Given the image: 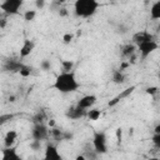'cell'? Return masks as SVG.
Returning <instances> with one entry per match:
<instances>
[{"label": "cell", "mask_w": 160, "mask_h": 160, "mask_svg": "<svg viewBox=\"0 0 160 160\" xmlns=\"http://www.w3.org/2000/svg\"><path fill=\"white\" fill-rule=\"evenodd\" d=\"M35 6L38 10H41L45 8V0H35Z\"/></svg>", "instance_id": "obj_25"}, {"label": "cell", "mask_w": 160, "mask_h": 160, "mask_svg": "<svg viewBox=\"0 0 160 160\" xmlns=\"http://www.w3.org/2000/svg\"><path fill=\"white\" fill-rule=\"evenodd\" d=\"M150 39H154V36H152V34H150V32H148V31H138V32H135V34L132 35V42H134V45H136V46H138L139 44L146 41V40H150Z\"/></svg>", "instance_id": "obj_12"}, {"label": "cell", "mask_w": 160, "mask_h": 160, "mask_svg": "<svg viewBox=\"0 0 160 160\" xmlns=\"http://www.w3.org/2000/svg\"><path fill=\"white\" fill-rule=\"evenodd\" d=\"M92 148L96 154H106L108 152V138L104 131H94L92 134Z\"/></svg>", "instance_id": "obj_3"}, {"label": "cell", "mask_w": 160, "mask_h": 160, "mask_svg": "<svg viewBox=\"0 0 160 160\" xmlns=\"http://www.w3.org/2000/svg\"><path fill=\"white\" fill-rule=\"evenodd\" d=\"M112 81L115 84H122L125 81V75L121 72V70L114 71V74H112Z\"/></svg>", "instance_id": "obj_17"}, {"label": "cell", "mask_w": 160, "mask_h": 160, "mask_svg": "<svg viewBox=\"0 0 160 160\" xmlns=\"http://www.w3.org/2000/svg\"><path fill=\"white\" fill-rule=\"evenodd\" d=\"M100 115H101V111H100L99 109H94V108H91V109H89V110H88L86 118H88L89 120L95 121V120H98V119L100 118Z\"/></svg>", "instance_id": "obj_16"}, {"label": "cell", "mask_w": 160, "mask_h": 160, "mask_svg": "<svg viewBox=\"0 0 160 160\" xmlns=\"http://www.w3.org/2000/svg\"><path fill=\"white\" fill-rule=\"evenodd\" d=\"M19 74H20L21 76H24V78L30 76V74H31V68L28 66V65H24V66L21 68V70L19 71Z\"/></svg>", "instance_id": "obj_20"}, {"label": "cell", "mask_w": 160, "mask_h": 160, "mask_svg": "<svg viewBox=\"0 0 160 160\" xmlns=\"http://www.w3.org/2000/svg\"><path fill=\"white\" fill-rule=\"evenodd\" d=\"M96 101H98L96 95H94V94H88V95L81 96V98L78 100V102H76V104H78L79 106H81L82 109L89 110V109L94 108V105L96 104Z\"/></svg>", "instance_id": "obj_8"}, {"label": "cell", "mask_w": 160, "mask_h": 160, "mask_svg": "<svg viewBox=\"0 0 160 160\" xmlns=\"http://www.w3.org/2000/svg\"><path fill=\"white\" fill-rule=\"evenodd\" d=\"M158 132H160V124H158V125L154 128V134H158Z\"/></svg>", "instance_id": "obj_29"}, {"label": "cell", "mask_w": 160, "mask_h": 160, "mask_svg": "<svg viewBox=\"0 0 160 160\" xmlns=\"http://www.w3.org/2000/svg\"><path fill=\"white\" fill-rule=\"evenodd\" d=\"M146 92L150 94V95H155L158 92V88L156 86H150V88L146 89Z\"/></svg>", "instance_id": "obj_26"}, {"label": "cell", "mask_w": 160, "mask_h": 160, "mask_svg": "<svg viewBox=\"0 0 160 160\" xmlns=\"http://www.w3.org/2000/svg\"><path fill=\"white\" fill-rule=\"evenodd\" d=\"M135 46H136V45H126V46H125V50H124V54H125L126 56H130V55L134 52Z\"/></svg>", "instance_id": "obj_24"}, {"label": "cell", "mask_w": 160, "mask_h": 160, "mask_svg": "<svg viewBox=\"0 0 160 160\" xmlns=\"http://www.w3.org/2000/svg\"><path fill=\"white\" fill-rule=\"evenodd\" d=\"M86 114H88V110L86 109H82L81 106H79L78 104L74 105V106H70L66 111H65V116L70 120H79V119H82V118H86Z\"/></svg>", "instance_id": "obj_7"}, {"label": "cell", "mask_w": 160, "mask_h": 160, "mask_svg": "<svg viewBox=\"0 0 160 160\" xmlns=\"http://www.w3.org/2000/svg\"><path fill=\"white\" fill-rule=\"evenodd\" d=\"M80 88V82L78 81L74 71H61L54 80L52 89L61 94L75 92Z\"/></svg>", "instance_id": "obj_1"}, {"label": "cell", "mask_w": 160, "mask_h": 160, "mask_svg": "<svg viewBox=\"0 0 160 160\" xmlns=\"http://www.w3.org/2000/svg\"><path fill=\"white\" fill-rule=\"evenodd\" d=\"M22 6V0H2L0 8L5 15H18Z\"/></svg>", "instance_id": "obj_4"}, {"label": "cell", "mask_w": 160, "mask_h": 160, "mask_svg": "<svg viewBox=\"0 0 160 160\" xmlns=\"http://www.w3.org/2000/svg\"><path fill=\"white\" fill-rule=\"evenodd\" d=\"M151 141H152L154 146H155L156 149H159V150H160V132L154 134V135H152V138H151Z\"/></svg>", "instance_id": "obj_23"}, {"label": "cell", "mask_w": 160, "mask_h": 160, "mask_svg": "<svg viewBox=\"0 0 160 160\" xmlns=\"http://www.w3.org/2000/svg\"><path fill=\"white\" fill-rule=\"evenodd\" d=\"M61 66H62V71H71L72 66H74V62L70 61V60H62Z\"/></svg>", "instance_id": "obj_19"}, {"label": "cell", "mask_w": 160, "mask_h": 160, "mask_svg": "<svg viewBox=\"0 0 160 160\" xmlns=\"http://www.w3.org/2000/svg\"><path fill=\"white\" fill-rule=\"evenodd\" d=\"M62 39H64V42H65V44H69V42L72 40V35H71V34H65Z\"/></svg>", "instance_id": "obj_27"}, {"label": "cell", "mask_w": 160, "mask_h": 160, "mask_svg": "<svg viewBox=\"0 0 160 160\" xmlns=\"http://www.w3.org/2000/svg\"><path fill=\"white\" fill-rule=\"evenodd\" d=\"M68 0H52V5H56L60 8V5H62L64 2H66Z\"/></svg>", "instance_id": "obj_28"}, {"label": "cell", "mask_w": 160, "mask_h": 160, "mask_svg": "<svg viewBox=\"0 0 160 160\" xmlns=\"http://www.w3.org/2000/svg\"><path fill=\"white\" fill-rule=\"evenodd\" d=\"M50 134H51V132H50L49 128H48L44 122H35L34 126H32V130H31V136H32V139L40 140V141L46 140Z\"/></svg>", "instance_id": "obj_6"}, {"label": "cell", "mask_w": 160, "mask_h": 160, "mask_svg": "<svg viewBox=\"0 0 160 160\" xmlns=\"http://www.w3.org/2000/svg\"><path fill=\"white\" fill-rule=\"evenodd\" d=\"M34 49H35V42L32 40H30V39H25L22 41L21 48H20V52H19L20 54V58L24 59V58L29 56L34 51Z\"/></svg>", "instance_id": "obj_10"}, {"label": "cell", "mask_w": 160, "mask_h": 160, "mask_svg": "<svg viewBox=\"0 0 160 160\" xmlns=\"http://www.w3.org/2000/svg\"><path fill=\"white\" fill-rule=\"evenodd\" d=\"M40 68H41V70H44V71L50 70V69H51V62H50V60L44 59V60L40 62Z\"/></svg>", "instance_id": "obj_22"}, {"label": "cell", "mask_w": 160, "mask_h": 160, "mask_svg": "<svg viewBox=\"0 0 160 160\" xmlns=\"http://www.w3.org/2000/svg\"><path fill=\"white\" fill-rule=\"evenodd\" d=\"M138 51L141 56V59H146L148 56H150L154 51H156L159 49V44L154 40V39H150V40H146L141 44H139L138 46Z\"/></svg>", "instance_id": "obj_5"}, {"label": "cell", "mask_w": 160, "mask_h": 160, "mask_svg": "<svg viewBox=\"0 0 160 160\" xmlns=\"http://www.w3.org/2000/svg\"><path fill=\"white\" fill-rule=\"evenodd\" d=\"M30 149L34 150V151L40 150V149H41V141H40V140H35V139H32V141L30 142Z\"/></svg>", "instance_id": "obj_21"}, {"label": "cell", "mask_w": 160, "mask_h": 160, "mask_svg": "<svg viewBox=\"0 0 160 160\" xmlns=\"http://www.w3.org/2000/svg\"><path fill=\"white\" fill-rule=\"evenodd\" d=\"M99 9L98 0H75L74 2V12L79 18H91L96 14Z\"/></svg>", "instance_id": "obj_2"}, {"label": "cell", "mask_w": 160, "mask_h": 160, "mask_svg": "<svg viewBox=\"0 0 160 160\" xmlns=\"http://www.w3.org/2000/svg\"><path fill=\"white\" fill-rule=\"evenodd\" d=\"M1 158L2 160H11V159H19L20 156L14 146H4L1 150Z\"/></svg>", "instance_id": "obj_13"}, {"label": "cell", "mask_w": 160, "mask_h": 160, "mask_svg": "<svg viewBox=\"0 0 160 160\" xmlns=\"http://www.w3.org/2000/svg\"><path fill=\"white\" fill-rule=\"evenodd\" d=\"M24 65H25V64H22L20 60L9 59V60H6V62H5V65H4V69L8 70V71H11V72H19Z\"/></svg>", "instance_id": "obj_11"}, {"label": "cell", "mask_w": 160, "mask_h": 160, "mask_svg": "<svg viewBox=\"0 0 160 160\" xmlns=\"http://www.w3.org/2000/svg\"><path fill=\"white\" fill-rule=\"evenodd\" d=\"M44 158L48 159V160H61V154L59 152L56 145L54 144H48L45 146V150H44Z\"/></svg>", "instance_id": "obj_9"}, {"label": "cell", "mask_w": 160, "mask_h": 160, "mask_svg": "<svg viewBox=\"0 0 160 160\" xmlns=\"http://www.w3.org/2000/svg\"><path fill=\"white\" fill-rule=\"evenodd\" d=\"M149 14H150V19L152 20H160V0H156L151 4L150 6V10H149Z\"/></svg>", "instance_id": "obj_14"}, {"label": "cell", "mask_w": 160, "mask_h": 160, "mask_svg": "<svg viewBox=\"0 0 160 160\" xmlns=\"http://www.w3.org/2000/svg\"><path fill=\"white\" fill-rule=\"evenodd\" d=\"M22 16H24L25 21H32L35 19V16H36V10H26Z\"/></svg>", "instance_id": "obj_18"}, {"label": "cell", "mask_w": 160, "mask_h": 160, "mask_svg": "<svg viewBox=\"0 0 160 160\" xmlns=\"http://www.w3.org/2000/svg\"><path fill=\"white\" fill-rule=\"evenodd\" d=\"M16 139H18V132L15 130L8 131L4 138V146H14Z\"/></svg>", "instance_id": "obj_15"}]
</instances>
